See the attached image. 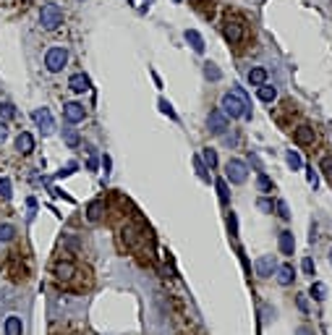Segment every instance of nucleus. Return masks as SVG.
Returning a JSON list of instances; mask_svg holds the SVG:
<instances>
[{"label":"nucleus","instance_id":"obj_1","mask_svg":"<svg viewBox=\"0 0 332 335\" xmlns=\"http://www.w3.org/2000/svg\"><path fill=\"white\" fill-rule=\"evenodd\" d=\"M220 110L228 116V118H251V102H249V97L243 95V89L241 86H235L233 92H228V95H223V100H220Z\"/></svg>","mask_w":332,"mask_h":335},{"label":"nucleus","instance_id":"obj_2","mask_svg":"<svg viewBox=\"0 0 332 335\" xmlns=\"http://www.w3.org/2000/svg\"><path fill=\"white\" fill-rule=\"evenodd\" d=\"M223 34L233 48H238V44L246 39V21H243L238 13H228L225 21H223Z\"/></svg>","mask_w":332,"mask_h":335},{"label":"nucleus","instance_id":"obj_3","mask_svg":"<svg viewBox=\"0 0 332 335\" xmlns=\"http://www.w3.org/2000/svg\"><path fill=\"white\" fill-rule=\"evenodd\" d=\"M63 8L58 6V3H45L39 8V24H42V29H48V32H55V29H60L63 27Z\"/></svg>","mask_w":332,"mask_h":335},{"label":"nucleus","instance_id":"obj_4","mask_svg":"<svg viewBox=\"0 0 332 335\" xmlns=\"http://www.w3.org/2000/svg\"><path fill=\"white\" fill-rule=\"evenodd\" d=\"M65 63H68V50L65 48H50L48 55H45V69L50 74H58L65 69Z\"/></svg>","mask_w":332,"mask_h":335},{"label":"nucleus","instance_id":"obj_5","mask_svg":"<svg viewBox=\"0 0 332 335\" xmlns=\"http://www.w3.org/2000/svg\"><path fill=\"white\" fill-rule=\"evenodd\" d=\"M225 173H228V181H230V184H243V181H246V175H249V173H246V163L238 160V158L228 160Z\"/></svg>","mask_w":332,"mask_h":335},{"label":"nucleus","instance_id":"obj_6","mask_svg":"<svg viewBox=\"0 0 332 335\" xmlns=\"http://www.w3.org/2000/svg\"><path fill=\"white\" fill-rule=\"evenodd\" d=\"M79 273V267H76V262H71V259H63V262H55V267H53V275L60 280V283H68V280H74V275Z\"/></svg>","mask_w":332,"mask_h":335},{"label":"nucleus","instance_id":"obj_7","mask_svg":"<svg viewBox=\"0 0 332 335\" xmlns=\"http://www.w3.org/2000/svg\"><path fill=\"white\" fill-rule=\"evenodd\" d=\"M314 139H317V133H314V128H312V126L301 123V126H296V128H293V142H296L298 147H312V144H314Z\"/></svg>","mask_w":332,"mask_h":335},{"label":"nucleus","instance_id":"obj_8","mask_svg":"<svg viewBox=\"0 0 332 335\" xmlns=\"http://www.w3.org/2000/svg\"><path fill=\"white\" fill-rule=\"evenodd\" d=\"M32 118H34V123L42 128V133H50L53 128H55V121H53V113L48 107H37L34 113H32Z\"/></svg>","mask_w":332,"mask_h":335},{"label":"nucleus","instance_id":"obj_9","mask_svg":"<svg viewBox=\"0 0 332 335\" xmlns=\"http://www.w3.org/2000/svg\"><path fill=\"white\" fill-rule=\"evenodd\" d=\"M207 126H209V131L212 133H225V128H228V116L223 113V110H212L209 113V118H207Z\"/></svg>","mask_w":332,"mask_h":335},{"label":"nucleus","instance_id":"obj_10","mask_svg":"<svg viewBox=\"0 0 332 335\" xmlns=\"http://www.w3.org/2000/svg\"><path fill=\"white\" fill-rule=\"evenodd\" d=\"M63 116L68 123H81L84 116H86V110L81 102H68V105H63Z\"/></svg>","mask_w":332,"mask_h":335},{"label":"nucleus","instance_id":"obj_11","mask_svg":"<svg viewBox=\"0 0 332 335\" xmlns=\"http://www.w3.org/2000/svg\"><path fill=\"white\" fill-rule=\"evenodd\" d=\"M275 270H277V262H275L272 254H264V257L256 259V273H259L262 278H270Z\"/></svg>","mask_w":332,"mask_h":335},{"label":"nucleus","instance_id":"obj_12","mask_svg":"<svg viewBox=\"0 0 332 335\" xmlns=\"http://www.w3.org/2000/svg\"><path fill=\"white\" fill-rule=\"evenodd\" d=\"M68 86H71V92L81 95V92H89L92 81H89V76H86V74H74V76L68 79Z\"/></svg>","mask_w":332,"mask_h":335},{"label":"nucleus","instance_id":"obj_13","mask_svg":"<svg viewBox=\"0 0 332 335\" xmlns=\"http://www.w3.org/2000/svg\"><path fill=\"white\" fill-rule=\"evenodd\" d=\"M16 149L21 154H32L34 152V137H32L29 131H21L18 137H16Z\"/></svg>","mask_w":332,"mask_h":335},{"label":"nucleus","instance_id":"obj_14","mask_svg":"<svg viewBox=\"0 0 332 335\" xmlns=\"http://www.w3.org/2000/svg\"><path fill=\"white\" fill-rule=\"evenodd\" d=\"M102 215H105V202H102V199L89 202V207H86V220H89V222H100Z\"/></svg>","mask_w":332,"mask_h":335},{"label":"nucleus","instance_id":"obj_15","mask_svg":"<svg viewBox=\"0 0 332 335\" xmlns=\"http://www.w3.org/2000/svg\"><path fill=\"white\" fill-rule=\"evenodd\" d=\"M183 37H186V42L191 44V48H194L196 53H204V37L199 34L196 29H186V32H183Z\"/></svg>","mask_w":332,"mask_h":335},{"label":"nucleus","instance_id":"obj_16","mask_svg":"<svg viewBox=\"0 0 332 335\" xmlns=\"http://www.w3.org/2000/svg\"><path fill=\"white\" fill-rule=\"evenodd\" d=\"M280 252H282L285 257H293V252H296L293 233H288V231H282V233H280Z\"/></svg>","mask_w":332,"mask_h":335},{"label":"nucleus","instance_id":"obj_17","mask_svg":"<svg viewBox=\"0 0 332 335\" xmlns=\"http://www.w3.org/2000/svg\"><path fill=\"white\" fill-rule=\"evenodd\" d=\"M24 332V325H21V317L16 315H8L6 317V335H21Z\"/></svg>","mask_w":332,"mask_h":335},{"label":"nucleus","instance_id":"obj_18","mask_svg":"<svg viewBox=\"0 0 332 335\" xmlns=\"http://www.w3.org/2000/svg\"><path fill=\"white\" fill-rule=\"evenodd\" d=\"M293 278H296V273H293V267H291V264L277 267V283H280V285H291Z\"/></svg>","mask_w":332,"mask_h":335},{"label":"nucleus","instance_id":"obj_19","mask_svg":"<svg viewBox=\"0 0 332 335\" xmlns=\"http://www.w3.org/2000/svg\"><path fill=\"white\" fill-rule=\"evenodd\" d=\"M249 84H251V86H262V84H267V71L259 69V65H256V69H251V71H249Z\"/></svg>","mask_w":332,"mask_h":335},{"label":"nucleus","instance_id":"obj_20","mask_svg":"<svg viewBox=\"0 0 332 335\" xmlns=\"http://www.w3.org/2000/svg\"><path fill=\"white\" fill-rule=\"evenodd\" d=\"M256 95H259V100H262V102H275V100H277V89H275V86H270V84H262Z\"/></svg>","mask_w":332,"mask_h":335},{"label":"nucleus","instance_id":"obj_21","mask_svg":"<svg viewBox=\"0 0 332 335\" xmlns=\"http://www.w3.org/2000/svg\"><path fill=\"white\" fill-rule=\"evenodd\" d=\"M215 186H217V196H220V202L228 205V202H230V194H228V184H225V178H217Z\"/></svg>","mask_w":332,"mask_h":335},{"label":"nucleus","instance_id":"obj_22","mask_svg":"<svg viewBox=\"0 0 332 335\" xmlns=\"http://www.w3.org/2000/svg\"><path fill=\"white\" fill-rule=\"evenodd\" d=\"M136 238H139V233H136L134 228H123V247L134 249V247H136Z\"/></svg>","mask_w":332,"mask_h":335},{"label":"nucleus","instance_id":"obj_23","mask_svg":"<svg viewBox=\"0 0 332 335\" xmlns=\"http://www.w3.org/2000/svg\"><path fill=\"white\" fill-rule=\"evenodd\" d=\"M204 76L209 81H220V79H223V71H220L215 63H204Z\"/></svg>","mask_w":332,"mask_h":335},{"label":"nucleus","instance_id":"obj_24","mask_svg":"<svg viewBox=\"0 0 332 335\" xmlns=\"http://www.w3.org/2000/svg\"><path fill=\"white\" fill-rule=\"evenodd\" d=\"M285 160H288V165H291L293 170H301V168H303V160H301V154H298L296 149L288 152V154H285Z\"/></svg>","mask_w":332,"mask_h":335},{"label":"nucleus","instance_id":"obj_25","mask_svg":"<svg viewBox=\"0 0 332 335\" xmlns=\"http://www.w3.org/2000/svg\"><path fill=\"white\" fill-rule=\"evenodd\" d=\"M312 296H314L317 301H324V299H327V285L319 283V280H314V283H312Z\"/></svg>","mask_w":332,"mask_h":335},{"label":"nucleus","instance_id":"obj_26","mask_svg":"<svg viewBox=\"0 0 332 335\" xmlns=\"http://www.w3.org/2000/svg\"><path fill=\"white\" fill-rule=\"evenodd\" d=\"M256 189H259L262 194H270L275 186H272V181H270L267 175H264V173H259V178H256Z\"/></svg>","mask_w":332,"mask_h":335},{"label":"nucleus","instance_id":"obj_27","mask_svg":"<svg viewBox=\"0 0 332 335\" xmlns=\"http://www.w3.org/2000/svg\"><path fill=\"white\" fill-rule=\"evenodd\" d=\"M319 170L327 175V181L332 184V154H324V158H322V163H319Z\"/></svg>","mask_w":332,"mask_h":335},{"label":"nucleus","instance_id":"obj_28","mask_svg":"<svg viewBox=\"0 0 332 335\" xmlns=\"http://www.w3.org/2000/svg\"><path fill=\"white\" fill-rule=\"evenodd\" d=\"M0 118H6V121L16 118V107L11 102H0Z\"/></svg>","mask_w":332,"mask_h":335},{"label":"nucleus","instance_id":"obj_29","mask_svg":"<svg viewBox=\"0 0 332 335\" xmlns=\"http://www.w3.org/2000/svg\"><path fill=\"white\" fill-rule=\"evenodd\" d=\"M204 163H207V168H209V170H215V168H217V152H215L212 147H207V149H204Z\"/></svg>","mask_w":332,"mask_h":335},{"label":"nucleus","instance_id":"obj_30","mask_svg":"<svg viewBox=\"0 0 332 335\" xmlns=\"http://www.w3.org/2000/svg\"><path fill=\"white\" fill-rule=\"evenodd\" d=\"M63 139H65V144H68V147H76L81 139H79V133L74 131V128H65L63 131Z\"/></svg>","mask_w":332,"mask_h":335},{"label":"nucleus","instance_id":"obj_31","mask_svg":"<svg viewBox=\"0 0 332 335\" xmlns=\"http://www.w3.org/2000/svg\"><path fill=\"white\" fill-rule=\"evenodd\" d=\"M0 199H11V181L0 178Z\"/></svg>","mask_w":332,"mask_h":335},{"label":"nucleus","instance_id":"obj_32","mask_svg":"<svg viewBox=\"0 0 332 335\" xmlns=\"http://www.w3.org/2000/svg\"><path fill=\"white\" fill-rule=\"evenodd\" d=\"M16 236V228L13 226H0V241H11Z\"/></svg>","mask_w":332,"mask_h":335},{"label":"nucleus","instance_id":"obj_33","mask_svg":"<svg viewBox=\"0 0 332 335\" xmlns=\"http://www.w3.org/2000/svg\"><path fill=\"white\" fill-rule=\"evenodd\" d=\"M160 110H162V113H165L168 118H173V121L178 118V116H175V110H173V105H170L168 100H160Z\"/></svg>","mask_w":332,"mask_h":335},{"label":"nucleus","instance_id":"obj_34","mask_svg":"<svg viewBox=\"0 0 332 335\" xmlns=\"http://www.w3.org/2000/svg\"><path fill=\"white\" fill-rule=\"evenodd\" d=\"M306 178H309V184H312V186L317 189V184H319V175H317V170H314V168H306Z\"/></svg>","mask_w":332,"mask_h":335},{"label":"nucleus","instance_id":"obj_35","mask_svg":"<svg viewBox=\"0 0 332 335\" xmlns=\"http://www.w3.org/2000/svg\"><path fill=\"white\" fill-rule=\"evenodd\" d=\"M228 226H230V236H238V220H235V212L228 215Z\"/></svg>","mask_w":332,"mask_h":335},{"label":"nucleus","instance_id":"obj_36","mask_svg":"<svg viewBox=\"0 0 332 335\" xmlns=\"http://www.w3.org/2000/svg\"><path fill=\"white\" fill-rule=\"evenodd\" d=\"M301 267H303V273H306V275H312V278H314V259H309V257H306Z\"/></svg>","mask_w":332,"mask_h":335},{"label":"nucleus","instance_id":"obj_37","mask_svg":"<svg viewBox=\"0 0 332 335\" xmlns=\"http://www.w3.org/2000/svg\"><path fill=\"white\" fill-rule=\"evenodd\" d=\"M256 207H259L262 212H272V202H270V199H259Z\"/></svg>","mask_w":332,"mask_h":335},{"label":"nucleus","instance_id":"obj_38","mask_svg":"<svg viewBox=\"0 0 332 335\" xmlns=\"http://www.w3.org/2000/svg\"><path fill=\"white\" fill-rule=\"evenodd\" d=\"M76 168H79L76 163H68V165H65V168H63V170L58 173V178H63V175H71V173H76Z\"/></svg>","mask_w":332,"mask_h":335},{"label":"nucleus","instance_id":"obj_39","mask_svg":"<svg viewBox=\"0 0 332 335\" xmlns=\"http://www.w3.org/2000/svg\"><path fill=\"white\" fill-rule=\"evenodd\" d=\"M277 215H280L282 220L291 217V212H288V205H285V202H277Z\"/></svg>","mask_w":332,"mask_h":335},{"label":"nucleus","instance_id":"obj_40","mask_svg":"<svg viewBox=\"0 0 332 335\" xmlns=\"http://www.w3.org/2000/svg\"><path fill=\"white\" fill-rule=\"evenodd\" d=\"M194 165H196V173H199V178H207V170H204L202 160H199V158H194Z\"/></svg>","mask_w":332,"mask_h":335},{"label":"nucleus","instance_id":"obj_41","mask_svg":"<svg viewBox=\"0 0 332 335\" xmlns=\"http://www.w3.org/2000/svg\"><path fill=\"white\" fill-rule=\"evenodd\" d=\"M6 137H8V126L0 121V142H6Z\"/></svg>","mask_w":332,"mask_h":335},{"label":"nucleus","instance_id":"obj_42","mask_svg":"<svg viewBox=\"0 0 332 335\" xmlns=\"http://www.w3.org/2000/svg\"><path fill=\"white\" fill-rule=\"evenodd\" d=\"M298 309H301V311H306V309H309V304H306V299H303V296H298Z\"/></svg>","mask_w":332,"mask_h":335},{"label":"nucleus","instance_id":"obj_43","mask_svg":"<svg viewBox=\"0 0 332 335\" xmlns=\"http://www.w3.org/2000/svg\"><path fill=\"white\" fill-rule=\"evenodd\" d=\"M102 165H105V175L110 173V158H107V154H105V160H102Z\"/></svg>","mask_w":332,"mask_h":335},{"label":"nucleus","instance_id":"obj_44","mask_svg":"<svg viewBox=\"0 0 332 335\" xmlns=\"http://www.w3.org/2000/svg\"><path fill=\"white\" fill-rule=\"evenodd\" d=\"M329 264H332V252H329Z\"/></svg>","mask_w":332,"mask_h":335},{"label":"nucleus","instance_id":"obj_45","mask_svg":"<svg viewBox=\"0 0 332 335\" xmlns=\"http://www.w3.org/2000/svg\"><path fill=\"white\" fill-rule=\"evenodd\" d=\"M196 3H202V0H196Z\"/></svg>","mask_w":332,"mask_h":335},{"label":"nucleus","instance_id":"obj_46","mask_svg":"<svg viewBox=\"0 0 332 335\" xmlns=\"http://www.w3.org/2000/svg\"><path fill=\"white\" fill-rule=\"evenodd\" d=\"M24 3H27V0H24Z\"/></svg>","mask_w":332,"mask_h":335}]
</instances>
